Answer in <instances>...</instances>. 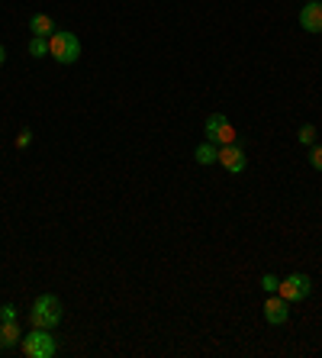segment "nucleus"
I'll return each instance as SVG.
<instances>
[{
	"mask_svg": "<svg viewBox=\"0 0 322 358\" xmlns=\"http://www.w3.org/2000/svg\"><path fill=\"white\" fill-rule=\"evenodd\" d=\"M62 316H64V310L55 294H42V297L33 301L29 320H33V326H39V330H55L58 323H62Z\"/></svg>",
	"mask_w": 322,
	"mask_h": 358,
	"instance_id": "obj_1",
	"label": "nucleus"
},
{
	"mask_svg": "<svg viewBox=\"0 0 322 358\" xmlns=\"http://www.w3.org/2000/svg\"><path fill=\"white\" fill-rule=\"evenodd\" d=\"M48 55L55 58L58 65H74L81 58V39L68 33V29H55L48 36Z\"/></svg>",
	"mask_w": 322,
	"mask_h": 358,
	"instance_id": "obj_2",
	"label": "nucleus"
},
{
	"mask_svg": "<svg viewBox=\"0 0 322 358\" xmlns=\"http://www.w3.org/2000/svg\"><path fill=\"white\" fill-rule=\"evenodd\" d=\"M19 346H23V355L29 358H52L58 352V342L52 336V330H39V326H33Z\"/></svg>",
	"mask_w": 322,
	"mask_h": 358,
	"instance_id": "obj_3",
	"label": "nucleus"
},
{
	"mask_svg": "<svg viewBox=\"0 0 322 358\" xmlns=\"http://www.w3.org/2000/svg\"><path fill=\"white\" fill-rule=\"evenodd\" d=\"M203 132H206V142H213V145H232L235 142V126H232L229 120L222 114H210L206 116V123H203Z\"/></svg>",
	"mask_w": 322,
	"mask_h": 358,
	"instance_id": "obj_4",
	"label": "nucleus"
},
{
	"mask_svg": "<svg viewBox=\"0 0 322 358\" xmlns=\"http://www.w3.org/2000/svg\"><path fill=\"white\" fill-rule=\"evenodd\" d=\"M310 291H313V278L310 274H287L284 281H280V287H277V294L284 297L287 303H296V301H306L310 297Z\"/></svg>",
	"mask_w": 322,
	"mask_h": 358,
	"instance_id": "obj_5",
	"label": "nucleus"
},
{
	"mask_svg": "<svg viewBox=\"0 0 322 358\" xmlns=\"http://www.w3.org/2000/svg\"><path fill=\"white\" fill-rule=\"evenodd\" d=\"M290 320V303L280 297V294H271L265 301V323H271V326H284V323Z\"/></svg>",
	"mask_w": 322,
	"mask_h": 358,
	"instance_id": "obj_6",
	"label": "nucleus"
},
{
	"mask_svg": "<svg viewBox=\"0 0 322 358\" xmlns=\"http://www.w3.org/2000/svg\"><path fill=\"white\" fill-rule=\"evenodd\" d=\"M220 165L229 171V174H242L245 165H249V159H245V152L232 142V145H220Z\"/></svg>",
	"mask_w": 322,
	"mask_h": 358,
	"instance_id": "obj_7",
	"label": "nucleus"
},
{
	"mask_svg": "<svg viewBox=\"0 0 322 358\" xmlns=\"http://www.w3.org/2000/svg\"><path fill=\"white\" fill-rule=\"evenodd\" d=\"M300 26L306 33H322V0H306V7L300 10Z\"/></svg>",
	"mask_w": 322,
	"mask_h": 358,
	"instance_id": "obj_8",
	"label": "nucleus"
},
{
	"mask_svg": "<svg viewBox=\"0 0 322 358\" xmlns=\"http://www.w3.org/2000/svg\"><path fill=\"white\" fill-rule=\"evenodd\" d=\"M19 342H23V330H19V323H3L0 320V352H10L17 349Z\"/></svg>",
	"mask_w": 322,
	"mask_h": 358,
	"instance_id": "obj_9",
	"label": "nucleus"
},
{
	"mask_svg": "<svg viewBox=\"0 0 322 358\" xmlns=\"http://www.w3.org/2000/svg\"><path fill=\"white\" fill-rule=\"evenodd\" d=\"M29 33L48 39L52 33H55V19L48 17V13H33V19H29Z\"/></svg>",
	"mask_w": 322,
	"mask_h": 358,
	"instance_id": "obj_10",
	"label": "nucleus"
},
{
	"mask_svg": "<svg viewBox=\"0 0 322 358\" xmlns=\"http://www.w3.org/2000/svg\"><path fill=\"white\" fill-rule=\"evenodd\" d=\"M193 159L197 165H213V161H220V145H213V142H203L193 149Z\"/></svg>",
	"mask_w": 322,
	"mask_h": 358,
	"instance_id": "obj_11",
	"label": "nucleus"
},
{
	"mask_svg": "<svg viewBox=\"0 0 322 358\" xmlns=\"http://www.w3.org/2000/svg\"><path fill=\"white\" fill-rule=\"evenodd\" d=\"M29 55H33V58H46L48 55V39L46 36H33V39H29Z\"/></svg>",
	"mask_w": 322,
	"mask_h": 358,
	"instance_id": "obj_12",
	"label": "nucleus"
},
{
	"mask_svg": "<svg viewBox=\"0 0 322 358\" xmlns=\"http://www.w3.org/2000/svg\"><path fill=\"white\" fill-rule=\"evenodd\" d=\"M296 136H300V142H303V145H313V142H316V126H313V123H303Z\"/></svg>",
	"mask_w": 322,
	"mask_h": 358,
	"instance_id": "obj_13",
	"label": "nucleus"
},
{
	"mask_svg": "<svg viewBox=\"0 0 322 358\" xmlns=\"http://www.w3.org/2000/svg\"><path fill=\"white\" fill-rule=\"evenodd\" d=\"M261 287H265V294H277L280 278H277V274H261Z\"/></svg>",
	"mask_w": 322,
	"mask_h": 358,
	"instance_id": "obj_14",
	"label": "nucleus"
},
{
	"mask_svg": "<svg viewBox=\"0 0 322 358\" xmlns=\"http://www.w3.org/2000/svg\"><path fill=\"white\" fill-rule=\"evenodd\" d=\"M310 165H313L316 171H322V145H310Z\"/></svg>",
	"mask_w": 322,
	"mask_h": 358,
	"instance_id": "obj_15",
	"label": "nucleus"
},
{
	"mask_svg": "<svg viewBox=\"0 0 322 358\" xmlns=\"http://www.w3.org/2000/svg\"><path fill=\"white\" fill-rule=\"evenodd\" d=\"M0 320H3V323L19 320V316H17V307H13V303H3V307H0Z\"/></svg>",
	"mask_w": 322,
	"mask_h": 358,
	"instance_id": "obj_16",
	"label": "nucleus"
},
{
	"mask_svg": "<svg viewBox=\"0 0 322 358\" xmlns=\"http://www.w3.org/2000/svg\"><path fill=\"white\" fill-rule=\"evenodd\" d=\"M29 142H33V129H19V136H17V149H29Z\"/></svg>",
	"mask_w": 322,
	"mask_h": 358,
	"instance_id": "obj_17",
	"label": "nucleus"
},
{
	"mask_svg": "<svg viewBox=\"0 0 322 358\" xmlns=\"http://www.w3.org/2000/svg\"><path fill=\"white\" fill-rule=\"evenodd\" d=\"M3 58H7V48L0 46V65H3Z\"/></svg>",
	"mask_w": 322,
	"mask_h": 358,
	"instance_id": "obj_18",
	"label": "nucleus"
}]
</instances>
